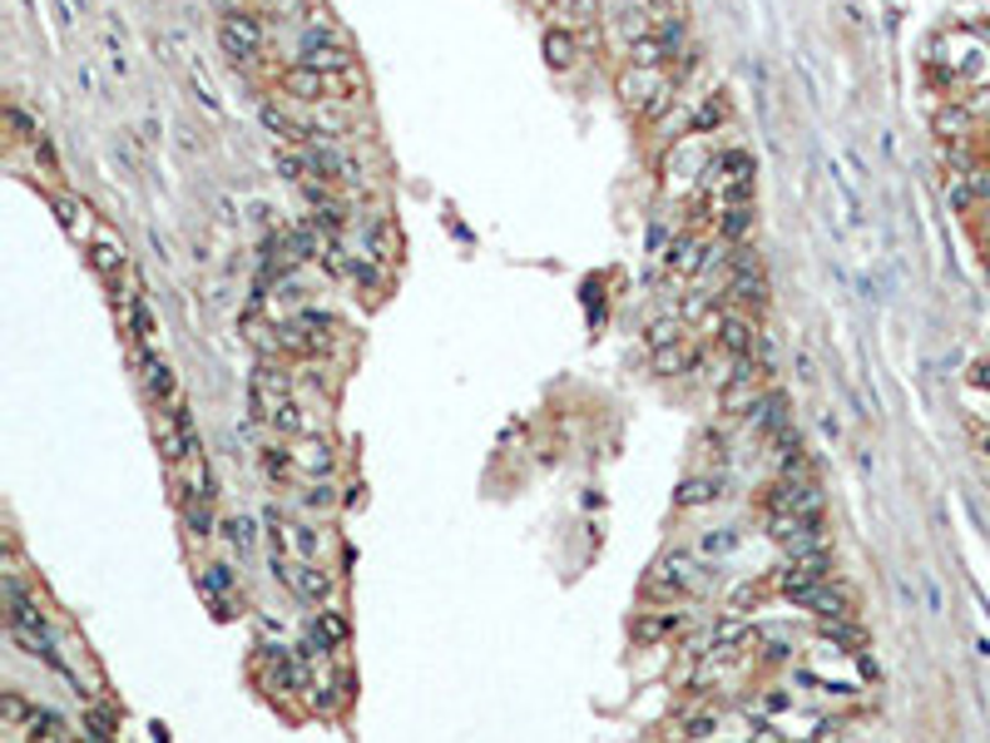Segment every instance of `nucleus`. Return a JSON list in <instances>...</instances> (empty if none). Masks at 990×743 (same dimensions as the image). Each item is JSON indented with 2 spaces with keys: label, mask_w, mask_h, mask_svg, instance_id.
<instances>
[{
  "label": "nucleus",
  "mask_w": 990,
  "mask_h": 743,
  "mask_svg": "<svg viewBox=\"0 0 990 743\" xmlns=\"http://www.w3.org/2000/svg\"><path fill=\"white\" fill-rule=\"evenodd\" d=\"M273 575L307 604H322L332 594V575L322 570L317 560H293V555H273Z\"/></svg>",
  "instance_id": "nucleus-6"
},
{
  "label": "nucleus",
  "mask_w": 990,
  "mask_h": 743,
  "mask_svg": "<svg viewBox=\"0 0 990 743\" xmlns=\"http://www.w3.org/2000/svg\"><path fill=\"white\" fill-rule=\"evenodd\" d=\"M312 634H322L327 644H346V614H337V610H317V620H312Z\"/></svg>",
  "instance_id": "nucleus-31"
},
{
  "label": "nucleus",
  "mask_w": 990,
  "mask_h": 743,
  "mask_svg": "<svg viewBox=\"0 0 990 743\" xmlns=\"http://www.w3.org/2000/svg\"><path fill=\"white\" fill-rule=\"evenodd\" d=\"M6 119H10V129H15V139H25V144H40V139H45L40 119L25 114V105H20V99H10V105H6Z\"/></svg>",
  "instance_id": "nucleus-29"
},
{
  "label": "nucleus",
  "mask_w": 990,
  "mask_h": 743,
  "mask_svg": "<svg viewBox=\"0 0 990 743\" xmlns=\"http://www.w3.org/2000/svg\"><path fill=\"white\" fill-rule=\"evenodd\" d=\"M762 376H768V367H762V362H752V357H733V372L723 376V386H718V406L728 416L752 412V406L762 402Z\"/></svg>",
  "instance_id": "nucleus-4"
},
{
  "label": "nucleus",
  "mask_w": 990,
  "mask_h": 743,
  "mask_svg": "<svg viewBox=\"0 0 990 743\" xmlns=\"http://www.w3.org/2000/svg\"><path fill=\"white\" fill-rule=\"evenodd\" d=\"M956 105L966 109L970 119H986V114H990V89H970V95H960Z\"/></svg>",
  "instance_id": "nucleus-37"
},
{
  "label": "nucleus",
  "mask_w": 990,
  "mask_h": 743,
  "mask_svg": "<svg viewBox=\"0 0 990 743\" xmlns=\"http://www.w3.org/2000/svg\"><path fill=\"white\" fill-rule=\"evenodd\" d=\"M718 495H723L718 476H689V481L673 491V505H679V511H693V505H708V501H718Z\"/></svg>",
  "instance_id": "nucleus-17"
},
{
  "label": "nucleus",
  "mask_w": 990,
  "mask_h": 743,
  "mask_svg": "<svg viewBox=\"0 0 990 743\" xmlns=\"http://www.w3.org/2000/svg\"><path fill=\"white\" fill-rule=\"evenodd\" d=\"M85 723H89V739L95 743H114V719H109V709H89Z\"/></svg>",
  "instance_id": "nucleus-34"
},
{
  "label": "nucleus",
  "mask_w": 990,
  "mask_h": 743,
  "mask_svg": "<svg viewBox=\"0 0 990 743\" xmlns=\"http://www.w3.org/2000/svg\"><path fill=\"white\" fill-rule=\"evenodd\" d=\"M396 248H402V238H396V223L392 218H376L372 228H366V258H376V263H392Z\"/></svg>",
  "instance_id": "nucleus-20"
},
{
  "label": "nucleus",
  "mask_w": 990,
  "mask_h": 743,
  "mask_svg": "<svg viewBox=\"0 0 990 743\" xmlns=\"http://www.w3.org/2000/svg\"><path fill=\"white\" fill-rule=\"evenodd\" d=\"M980 456L990 461V431H980Z\"/></svg>",
  "instance_id": "nucleus-42"
},
{
  "label": "nucleus",
  "mask_w": 990,
  "mask_h": 743,
  "mask_svg": "<svg viewBox=\"0 0 990 743\" xmlns=\"http://www.w3.org/2000/svg\"><path fill=\"white\" fill-rule=\"evenodd\" d=\"M25 743H69V739H65V723H59V713L35 709V719L25 723Z\"/></svg>",
  "instance_id": "nucleus-24"
},
{
  "label": "nucleus",
  "mask_w": 990,
  "mask_h": 743,
  "mask_svg": "<svg viewBox=\"0 0 990 743\" xmlns=\"http://www.w3.org/2000/svg\"><path fill=\"white\" fill-rule=\"evenodd\" d=\"M544 59H550L554 69H570L574 59H580V40H574V30H570V25L544 30Z\"/></svg>",
  "instance_id": "nucleus-18"
},
{
  "label": "nucleus",
  "mask_w": 990,
  "mask_h": 743,
  "mask_svg": "<svg viewBox=\"0 0 990 743\" xmlns=\"http://www.w3.org/2000/svg\"><path fill=\"white\" fill-rule=\"evenodd\" d=\"M970 129H976V119H970L960 105H946L936 114V134L946 139V144H960V139H970Z\"/></svg>",
  "instance_id": "nucleus-23"
},
{
  "label": "nucleus",
  "mask_w": 990,
  "mask_h": 743,
  "mask_svg": "<svg viewBox=\"0 0 990 743\" xmlns=\"http://www.w3.org/2000/svg\"><path fill=\"white\" fill-rule=\"evenodd\" d=\"M752 640H758V630H752L743 614H723V620L708 630V640H703L698 654H703V659H713V664H718V659H738Z\"/></svg>",
  "instance_id": "nucleus-8"
},
{
  "label": "nucleus",
  "mask_w": 990,
  "mask_h": 743,
  "mask_svg": "<svg viewBox=\"0 0 990 743\" xmlns=\"http://www.w3.org/2000/svg\"><path fill=\"white\" fill-rule=\"evenodd\" d=\"M673 733H679V739H708V733H718V709H713V703H703V709L683 713Z\"/></svg>",
  "instance_id": "nucleus-26"
},
{
  "label": "nucleus",
  "mask_w": 990,
  "mask_h": 743,
  "mask_svg": "<svg viewBox=\"0 0 990 743\" xmlns=\"http://www.w3.org/2000/svg\"><path fill=\"white\" fill-rule=\"evenodd\" d=\"M6 604H10V630H30V634H50L45 614H40V604L25 594V584L15 580V570L6 575Z\"/></svg>",
  "instance_id": "nucleus-12"
},
{
  "label": "nucleus",
  "mask_w": 990,
  "mask_h": 743,
  "mask_svg": "<svg viewBox=\"0 0 990 743\" xmlns=\"http://www.w3.org/2000/svg\"><path fill=\"white\" fill-rule=\"evenodd\" d=\"M293 456H297V466H302L307 476H327V471H332V451H327V441H312V436H307Z\"/></svg>",
  "instance_id": "nucleus-28"
},
{
  "label": "nucleus",
  "mask_w": 990,
  "mask_h": 743,
  "mask_svg": "<svg viewBox=\"0 0 990 743\" xmlns=\"http://www.w3.org/2000/svg\"><path fill=\"white\" fill-rule=\"evenodd\" d=\"M263 471L273 476V481H283V485H293L297 476H302V466H297V456L287 451V446H267L263 451Z\"/></svg>",
  "instance_id": "nucleus-25"
},
{
  "label": "nucleus",
  "mask_w": 990,
  "mask_h": 743,
  "mask_svg": "<svg viewBox=\"0 0 990 743\" xmlns=\"http://www.w3.org/2000/svg\"><path fill=\"white\" fill-rule=\"evenodd\" d=\"M807 610L817 614V620H851V610H857V594L847 590V584H817V590L807 594Z\"/></svg>",
  "instance_id": "nucleus-14"
},
{
  "label": "nucleus",
  "mask_w": 990,
  "mask_h": 743,
  "mask_svg": "<svg viewBox=\"0 0 990 743\" xmlns=\"http://www.w3.org/2000/svg\"><path fill=\"white\" fill-rule=\"evenodd\" d=\"M728 119V99L723 95H703V105L689 114V134H713Z\"/></svg>",
  "instance_id": "nucleus-21"
},
{
  "label": "nucleus",
  "mask_w": 990,
  "mask_h": 743,
  "mask_svg": "<svg viewBox=\"0 0 990 743\" xmlns=\"http://www.w3.org/2000/svg\"><path fill=\"white\" fill-rule=\"evenodd\" d=\"M0 719H6V729H25V723L35 719V703H30L20 689H6L0 693Z\"/></svg>",
  "instance_id": "nucleus-27"
},
{
  "label": "nucleus",
  "mask_w": 990,
  "mask_h": 743,
  "mask_svg": "<svg viewBox=\"0 0 990 743\" xmlns=\"http://www.w3.org/2000/svg\"><path fill=\"white\" fill-rule=\"evenodd\" d=\"M50 204H55V214H59V223H65V233H69V238L89 243V238L99 233V223H95V214H89V204H79V198H69V194H55Z\"/></svg>",
  "instance_id": "nucleus-15"
},
{
  "label": "nucleus",
  "mask_w": 990,
  "mask_h": 743,
  "mask_svg": "<svg viewBox=\"0 0 990 743\" xmlns=\"http://www.w3.org/2000/svg\"><path fill=\"white\" fill-rule=\"evenodd\" d=\"M184 521H188V535H194V540H208V531H213V511H208L204 495H188V501H184Z\"/></svg>",
  "instance_id": "nucleus-30"
},
{
  "label": "nucleus",
  "mask_w": 990,
  "mask_h": 743,
  "mask_svg": "<svg viewBox=\"0 0 990 743\" xmlns=\"http://www.w3.org/2000/svg\"><path fill=\"white\" fill-rule=\"evenodd\" d=\"M748 604L758 610V584H743V590L728 594V614H748Z\"/></svg>",
  "instance_id": "nucleus-38"
},
{
  "label": "nucleus",
  "mask_w": 990,
  "mask_h": 743,
  "mask_svg": "<svg viewBox=\"0 0 990 743\" xmlns=\"http://www.w3.org/2000/svg\"><path fill=\"white\" fill-rule=\"evenodd\" d=\"M718 303H728V313H762L768 307V277L758 273H733L728 283H723Z\"/></svg>",
  "instance_id": "nucleus-9"
},
{
  "label": "nucleus",
  "mask_w": 990,
  "mask_h": 743,
  "mask_svg": "<svg viewBox=\"0 0 990 743\" xmlns=\"http://www.w3.org/2000/svg\"><path fill=\"white\" fill-rule=\"evenodd\" d=\"M564 15H570V25H594V15H600V0H564Z\"/></svg>",
  "instance_id": "nucleus-36"
},
{
  "label": "nucleus",
  "mask_w": 990,
  "mask_h": 743,
  "mask_svg": "<svg viewBox=\"0 0 990 743\" xmlns=\"http://www.w3.org/2000/svg\"><path fill=\"white\" fill-rule=\"evenodd\" d=\"M35 164H45V174H50V178L59 174V164H55V154H50V144H45V139H40V144H35Z\"/></svg>",
  "instance_id": "nucleus-40"
},
{
  "label": "nucleus",
  "mask_w": 990,
  "mask_h": 743,
  "mask_svg": "<svg viewBox=\"0 0 990 743\" xmlns=\"http://www.w3.org/2000/svg\"><path fill=\"white\" fill-rule=\"evenodd\" d=\"M713 342H718L728 357H752L758 327H752L748 313H718V323H713Z\"/></svg>",
  "instance_id": "nucleus-10"
},
{
  "label": "nucleus",
  "mask_w": 990,
  "mask_h": 743,
  "mask_svg": "<svg viewBox=\"0 0 990 743\" xmlns=\"http://www.w3.org/2000/svg\"><path fill=\"white\" fill-rule=\"evenodd\" d=\"M223 535H228V545H233L238 555H248V550H253V540H257L248 515H233V521H223Z\"/></svg>",
  "instance_id": "nucleus-32"
},
{
  "label": "nucleus",
  "mask_w": 990,
  "mask_h": 743,
  "mask_svg": "<svg viewBox=\"0 0 990 743\" xmlns=\"http://www.w3.org/2000/svg\"><path fill=\"white\" fill-rule=\"evenodd\" d=\"M703 584H708L703 565L693 560V555H683V550L663 555V560L653 565V575H649V594H659V600H683V594H698Z\"/></svg>",
  "instance_id": "nucleus-3"
},
{
  "label": "nucleus",
  "mask_w": 990,
  "mask_h": 743,
  "mask_svg": "<svg viewBox=\"0 0 990 743\" xmlns=\"http://www.w3.org/2000/svg\"><path fill=\"white\" fill-rule=\"evenodd\" d=\"M748 233H752V204H728V208H718L713 238H723V243H743Z\"/></svg>",
  "instance_id": "nucleus-16"
},
{
  "label": "nucleus",
  "mask_w": 990,
  "mask_h": 743,
  "mask_svg": "<svg viewBox=\"0 0 990 743\" xmlns=\"http://www.w3.org/2000/svg\"><path fill=\"white\" fill-rule=\"evenodd\" d=\"M204 590L223 604V594H233V570H228V565H208V570H204Z\"/></svg>",
  "instance_id": "nucleus-33"
},
{
  "label": "nucleus",
  "mask_w": 990,
  "mask_h": 743,
  "mask_svg": "<svg viewBox=\"0 0 990 743\" xmlns=\"http://www.w3.org/2000/svg\"><path fill=\"white\" fill-rule=\"evenodd\" d=\"M287 402H293V376H287L283 362L263 357V362L253 367V376H248V412H253V422L273 426V416L283 412Z\"/></svg>",
  "instance_id": "nucleus-1"
},
{
  "label": "nucleus",
  "mask_w": 990,
  "mask_h": 743,
  "mask_svg": "<svg viewBox=\"0 0 990 743\" xmlns=\"http://www.w3.org/2000/svg\"><path fill=\"white\" fill-rule=\"evenodd\" d=\"M970 386H990V357H980V362L970 367Z\"/></svg>",
  "instance_id": "nucleus-41"
},
{
  "label": "nucleus",
  "mask_w": 990,
  "mask_h": 743,
  "mask_svg": "<svg viewBox=\"0 0 990 743\" xmlns=\"http://www.w3.org/2000/svg\"><path fill=\"white\" fill-rule=\"evenodd\" d=\"M832 580V545L827 550H802V555H788V560L778 565V590L788 594V600L807 604V594L817 590V584Z\"/></svg>",
  "instance_id": "nucleus-2"
},
{
  "label": "nucleus",
  "mask_w": 990,
  "mask_h": 743,
  "mask_svg": "<svg viewBox=\"0 0 990 743\" xmlns=\"http://www.w3.org/2000/svg\"><path fill=\"white\" fill-rule=\"evenodd\" d=\"M683 624H689L683 610H663V614H649V620L634 624V634H639V640H669V634H683Z\"/></svg>",
  "instance_id": "nucleus-22"
},
{
  "label": "nucleus",
  "mask_w": 990,
  "mask_h": 743,
  "mask_svg": "<svg viewBox=\"0 0 990 743\" xmlns=\"http://www.w3.org/2000/svg\"><path fill=\"white\" fill-rule=\"evenodd\" d=\"M89 267H95L99 277H105V287L114 283L119 273H124L129 267V258H124V243H119L114 233H109V228H99L95 233V243H89Z\"/></svg>",
  "instance_id": "nucleus-13"
},
{
  "label": "nucleus",
  "mask_w": 990,
  "mask_h": 743,
  "mask_svg": "<svg viewBox=\"0 0 990 743\" xmlns=\"http://www.w3.org/2000/svg\"><path fill=\"white\" fill-rule=\"evenodd\" d=\"M708 238L703 233H693V228H683V233H673V243H669V253H663V263L673 267V273H703V263H708Z\"/></svg>",
  "instance_id": "nucleus-11"
},
{
  "label": "nucleus",
  "mask_w": 990,
  "mask_h": 743,
  "mask_svg": "<svg viewBox=\"0 0 990 743\" xmlns=\"http://www.w3.org/2000/svg\"><path fill=\"white\" fill-rule=\"evenodd\" d=\"M758 640L768 644V649H762L768 659H788V654H792V634L788 630H758Z\"/></svg>",
  "instance_id": "nucleus-35"
},
{
  "label": "nucleus",
  "mask_w": 990,
  "mask_h": 743,
  "mask_svg": "<svg viewBox=\"0 0 990 743\" xmlns=\"http://www.w3.org/2000/svg\"><path fill=\"white\" fill-rule=\"evenodd\" d=\"M683 317L679 313H663V317H653L649 327H644V347H649V352H663V347H679L683 342Z\"/></svg>",
  "instance_id": "nucleus-19"
},
{
  "label": "nucleus",
  "mask_w": 990,
  "mask_h": 743,
  "mask_svg": "<svg viewBox=\"0 0 990 743\" xmlns=\"http://www.w3.org/2000/svg\"><path fill=\"white\" fill-rule=\"evenodd\" d=\"M733 545H738V535H733V531H718V535L708 531V535H703V550H708V555H723V550H733Z\"/></svg>",
  "instance_id": "nucleus-39"
},
{
  "label": "nucleus",
  "mask_w": 990,
  "mask_h": 743,
  "mask_svg": "<svg viewBox=\"0 0 990 743\" xmlns=\"http://www.w3.org/2000/svg\"><path fill=\"white\" fill-rule=\"evenodd\" d=\"M129 357H134V372H139V382H144L148 402H154V406H178V402H184V396H178V376H174V367H168L164 357H154L148 347H129Z\"/></svg>",
  "instance_id": "nucleus-7"
},
{
  "label": "nucleus",
  "mask_w": 990,
  "mask_h": 743,
  "mask_svg": "<svg viewBox=\"0 0 990 743\" xmlns=\"http://www.w3.org/2000/svg\"><path fill=\"white\" fill-rule=\"evenodd\" d=\"M263 40H267V25L253 15V10H233V15H223L218 20V45H223V55L233 59H257L263 55Z\"/></svg>",
  "instance_id": "nucleus-5"
}]
</instances>
